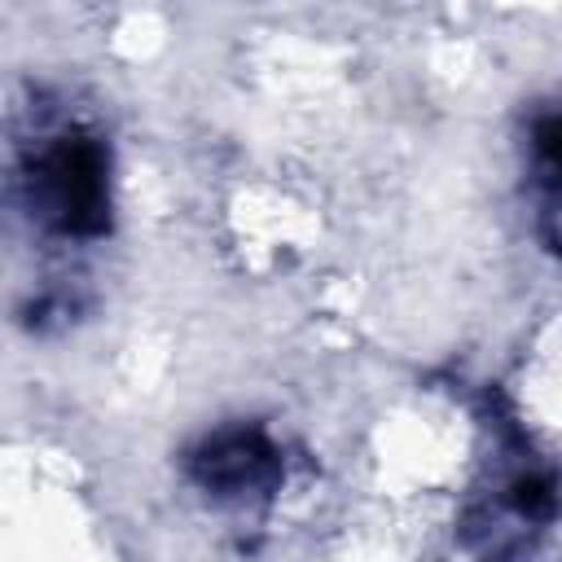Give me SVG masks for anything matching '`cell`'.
<instances>
[{"mask_svg": "<svg viewBox=\"0 0 562 562\" xmlns=\"http://www.w3.org/2000/svg\"><path fill=\"white\" fill-rule=\"evenodd\" d=\"M527 154L536 180L562 202V105H549L527 127Z\"/></svg>", "mask_w": 562, "mask_h": 562, "instance_id": "3957f363", "label": "cell"}, {"mask_svg": "<svg viewBox=\"0 0 562 562\" xmlns=\"http://www.w3.org/2000/svg\"><path fill=\"white\" fill-rule=\"evenodd\" d=\"M189 479L215 501L268 496L281 479V452L259 426H224L189 452Z\"/></svg>", "mask_w": 562, "mask_h": 562, "instance_id": "7a4b0ae2", "label": "cell"}, {"mask_svg": "<svg viewBox=\"0 0 562 562\" xmlns=\"http://www.w3.org/2000/svg\"><path fill=\"white\" fill-rule=\"evenodd\" d=\"M114 162L101 127L75 114H40L18 145L13 189L31 224L61 241H101L114 228Z\"/></svg>", "mask_w": 562, "mask_h": 562, "instance_id": "6da1fadb", "label": "cell"}]
</instances>
